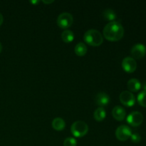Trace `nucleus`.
Listing matches in <instances>:
<instances>
[{
  "label": "nucleus",
  "mask_w": 146,
  "mask_h": 146,
  "mask_svg": "<svg viewBox=\"0 0 146 146\" xmlns=\"http://www.w3.org/2000/svg\"><path fill=\"white\" fill-rule=\"evenodd\" d=\"M143 115L139 111H133L127 117V122L133 127H138L142 124Z\"/></svg>",
  "instance_id": "nucleus-7"
},
{
  "label": "nucleus",
  "mask_w": 146,
  "mask_h": 146,
  "mask_svg": "<svg viewBox=\"0 0 146 146\" xmlns=\"http://www.w3.org/2000/svg\"><path fill=\"white\" fill-rule=\"evenodd\" d=\"M112 115L116 121H122L125 119L126 112L125 110L120 106H116L112 110Z\"/></svg>",
  "instance_id": "nucleus-11"
},
{
  "label": "nucleus",
  "mask_w": 146,
  "mask_h": 146,
  "mask_svg": "<svg viewBox=\"0 0 146 146\" xmlns=\"http://www.w3.org/2000/svg\"><path fill=\"white\" fill-rule=\"evenodd\" d=\"M131 56L134 59L143 58L146 54V47L143 44H136L131 48Z\"/></svg>",
  "instance_id": "nucleus-8"
},
{
  "label": "nucleus",
  "mask_w": 146,
  "mask_h": 146,
  "mask_svg": "<svg viewBox=\"0 0 146 146\" xmlns=\"http://www.w3.org/2000/svg\"><path fill=\"white\" fill-rule=\"evenodd\" d=\"M127 87L131 93L137 92L141 88V83L137 78H131L127 83Z\"/></svg>",
  "instance_id": "nucleus-12"
},
{
  "label": "nucleus",
  "mask_w": 146,
  "mask_h": 146,
  "mask_svg": "<svg viewBox=\"0 0 146 146\" xmlns=\"http://www.w3.org/2000/svg\"><path fill=\"white\" fill-rule=\"evenodd\" d=\"M103 17H104L105 19L113 21L116 19V14L114 10L111 9H107L104 10L103 12Z\"/></svg>",
  "instance_id": "nucleus-17"
},
{
  "label": "nucleus",
  "mask_w": 146,
  "mask_h": 146,
  "mask_svg": "<svg viewBox=\"0 0 146 146\" xmlns=\"http://www.w3.org/2000/svg\"><path fill=\"white\" fill-rule=\"evenodd\" d=\"M132 135V131L128 125H121L116 128L115 136L120 141H125L131 138Z\"/></svg>",
  "instance_id": "nucleus-5"
},
{
  "label": "nucleus",
  "mask_w": 146,
  "mask_h": 146,
  "mask_svg": "<svg viewBox=\"0 0 146 146\" xmlns=\"http://www.w3.org/2000/svg\"><path fill=\"white\" fill-rule=\"evenodd\" d=\"M143 91H146V82H144L143 84Z\"/></svg>",
  "instance_id": "nucleus-23"
},
{
  "label": "nucleus",
  "mask_w": 146,
  "mask_h": 146,
  "mask_svg": "<svg viewBox=\"0 0 146 146\" xmlns=\"http://www.w3.org/2000/svg\"><path fill=\"white\" fill-rule=\"evenodd\" d=\"M106 116V111L103 107H98L94 113V118L96 121H102Z\"/></svg>",
  "instance_id": "nucleus-14"
},
{
  "label": "nucleus",
  "mask_w": 146,
  "mask_h": 146,
  "mask_svg": "<svg viewBox=\"0 0 146 146\" xmlns=\"http://www.w3.org/2000/svg\"><path fill=\"white\" fill-rule=\"evenodd\" d=\"M103 34L110 41H119L124 36V28L120 22L111 21L105 26Z\"/></svg>",
  "instance_id": "nucleus-1"
},
{
  "label": "nucleus",
  "mask_w": 146,
  "mask_h": 146,
  "mask_svg": "<svg viewBox=\"0 0 146 146\" xmlns=\"http://www.w3.org/2000/svg\"><path fill=\"white\" fill-rule=\"evenodd\" d=\"M77 141L74 138H66L64 141V146H76Z\"/></svg>",
  "instance_id": "nucleus-19"
},
{
  "label": "nucleus",
  "mask_w": 146,
  "mask_h": 146,
  "mask_svg": "<svg viewBox=\"0 0 146 146\" xmlns=\"http://www.w3.org/2000/svg\"><path fill=\"white\" fill-rule=\"evenodd\" d=\"M1 50H2V45H1V42H0V53L1 52Z\"/></svg>",
  "instance_id": "nucleus-25"
},
{
  "label": "nucleus",
  "mask_w": 146,
  "mask_h": 146,
  "mask_svg": "<svg viewBox=\"0 0 146 146\" xmlns=\"http://www.w3.org/2000/svg\"><path fill=\"white\" fill-rule=\"evenodd\" d=\"M131 141L134 143H138L141 142V137L140 135V134L137 133H132L131 136Z\"/></svg>",
  "instance_id": "nucleus-20"
},
{
  "label": "nucleus",
  "mask_w": 146,
  "mask_h": 146,
  "mask_svg": "<svg viewBox=\"0 0 146 146\" xmlns=\"http://www.w3.org/2000/svg\"><path fill=\"white\" fill-rule=\"evenodd\" d=\"M43 3H44V4H51V3H53L54 2V1L53 0H51V1H42Z\"/></svg>",
  "instance_id": "nucleus-22"
},
{
  "label": "nucleus",
  "mask_w": 146,
  "mask_h": 146,
  "mask_svg": "<svg viewBox=\"0 0 146 146\" xmlns=\"http://www.w3.org/2000/svg\"><path fill=\"white\" fill-rule=\"evenodd\" d=\"M86 43L92 46H99L104 42V37L99 31L94 29L86 31L84 36Z\"/></svg>",
  "instance_id": "nucleus-2"
},
{
  "label": "nucleus",
  "mask_w": 146,
  "mask_h": 146,
  "mask_svg": "<svg viewBox=\"0 0 146 146\" xmlns=\"http://www.w3.org/2000/svg\"><path fill=\"white\" fill-rule=\"evenodd\" d=\"M110 102V97L107 94L104 92H99L96 95L95 103L100 107L107 106Z\"/></svg>",
  "instance_id": "nucleus-10"
},
{
  "label": "nucleus",
  "mask_w": 146,
  "mask_h": 146,
  "mask_svg": "<svg viewBox=\"0 0 146 146\" xmlns=\"http://www.w3.org/2000/svg\"><path fill=\"white\" fill-rule=\"evenodd\" d=\"M119 99L121 104L127 107L133 106L135 103V96L129 91H122L119 96Z\"/></svg>",
  "instance_id": "nucleus-6"
},
{
  "label": "nucleus",
  "mask_w": 146,
  "mask_h": 146,
  "mask_svg": "<svg viewBox=\"0 0 146 146\" xmlns=\"http://www.w3.org/2000/svg\"><path fill=\"white\" fill-rule=\"evenodd\" d=\"M88 131V125L83 121H77L73 123L71 126V132L74 137L82 138L87 134Z\"/></svg>",
  "instance_id": "nucleus-3"
},
{
  "label": "nucleus",
  "mask_w": 146,
  "mask_h": 146,
  "mask_svg": "<svg viewBox=\"0 0 146 146\" xmlns=\"http://www.w3.org/2000/svg\"><path fill=\"white\" fill-rule=\"evenodd\" d=\"M137 100L141 106L146 108V91H142L138 94Z\"/></svg>",
  "instance_id": "nucleus-18"
},
{
  "label": "nucleus",
  "mask_w": 146,
  "mask_h": 146,
  "mask_svg": "<svg viewBox=\"0 0 146 146\" xmlns=\"http://www.w3.org/2000/svg\"><path fill=\"white\" fill-rule=\"evenodd\" d=\"M61 39L66 43H70L74 39V34L72 31L66 29L61 33Z\"/></svg>",
  "instance_id": "nucleus-16"
},
{
  "label": "nucleus",
  "mask_w": 146,
  "mask_h": 146,
  "mask_svg": "<svg viewBox=\"0 0 146 146\" xmlns=\"http://www.w3.org/2000/svg\"><path fill=\"white\" fill-rule=\"evenodd\" d=\"M122 68L125 72L133 73L137 68L136 61L133 57H125L122 61Z\"/></svg>",
  "instance_id": "nucleus-9"
},
{
  "label": "nucleus",
  "mask_w": 146,
  "mask_h": 146,
  "mask_svg": "<svg viewBox=\"0 0 146 146\" xmlns=\"http://www.w3.org/2000/svg\"><path fill=\"white\" fill-rule=\"evenodd\" d=\"M87 51H88V48H87L86 45L83 42L78 43L74 48V51L78 56H84L87 53Z\"/></svg>",
  "instance_id": "nucleus-15"
},
{
  "label": "nucleus",
  "mask_w": 146,
  "mask_h": 146,
  "mask_svg": "<svg viewBox=\"0 0 146 146\" xmlns=\"http://www.w3.org/2000/svg\"><path fill=\"white\" fill-rule=\"evenodd\" d=\"M38 2H39V1H31V3H32V4H36Z\"/></svg>",
  "instance_id": "nucleus-24"
},
{
  "label": "nucleus",
  "mask_w": 146,
  "mask_h": 146,
  "mask_svg": "<svg viewBox=\"0 0 146 146\" xmlns=\"http://www.w3.org/2000/svg\"><path fill=\"white\" fill-rule=\"evenodd\" d=\"M51 125H52L53 128L54 130L57 131H61L65 128L66 123L63 118L58 117V118H55L53 120Z\"/></svg>",
  "instance_id": "nucleus-13"
},
{
  "label": "nucleus",
  "mask_w": 146,
  "mask_h": 146,
  "mask_svg": "<svg viewBox=\"0 0 146 146\" xmlns=\"http://www.w3.org/2000/svg\"><path fill=\"white\" fill-rule=\"evenodd\" d=\"M3 21H4V17H3L2 14H1V13H0V26H1V24H2Z\"/></svg>",
  "instance_id": "nucleus-21"
},
{
  "label": "nucleus",
  "mask_w": 146,
  "mask_h": 146,
  "mask_svg": "<svg viewBox=\"0 0 146 146\" xmlns=\"http://www.w3.org/2000/svg\"><path fill=\"white\" fill-rule=\"evenodd\" d=\"M57 25L61 29H66L69 28L74 22V17L72 14L68 12H63L58 15L57 18Z\"/></svg>",
  "instance_id": "nucleus-4"
}]
</instances>
